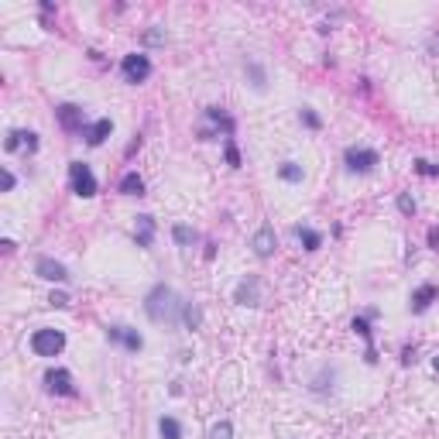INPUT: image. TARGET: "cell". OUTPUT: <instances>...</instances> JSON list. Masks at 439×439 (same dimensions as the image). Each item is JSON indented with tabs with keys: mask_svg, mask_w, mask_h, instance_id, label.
Segmentation results:
<instances>
[{
	"mask_svg": "<svg viewBox=\"0 0 439 439\" xmlns=\"http://www.w3.org/2000/svg\"><path fill=\"white\" fill-rule=\"evenodd\" d=\"M110 134H113V120H110V117H100V120H93L89 128L82 130V141H86L89 148H100Z\"/></svg>",
	"mask_w": 439,
	"mask_h": 439,
	"instance_id": "16",
	"label": "cell"
},
{
	"mask_svg": "<svg viewBox=\"0 0 439 439\" xmlns=\"http://www.w3.org/2000/svg\"><path fill=\"white\" fill-rule=\"evenodd\" d=\"M206 120L213 124V130H199V141H216V137H227L230 141L237 134V120L223 106H206Z\"/></svg>",
	"mask_w": 439,
	"mask_h": 439,
	"instance_id": "5",
	"label": "cell"
},
{
	"mask_svg": "<svg viewBox=\"0 0 439 439\" xmlns=\"http://www.w3.org/2000/svg\"><path fill=\"white\" fill-rule=\"evenodd\" d=\"M419 175H426V179H439V165H433L429 158H415V165H412Z\"/></svg>",
	"mask_w": 439,
	"mask_h": 439,
	"instance_id": "27",
	"label": "cell"
},
{
	"mask_svg": "<svg viewBox=\"0 0 439 439\" xmlns=\"http://www.w3.org/2000/svg\"><path fill=\"white\" fill-rule=\"evenodd\" d=\"M117 192H120V196H137V199H141V196H144V179H141L137 172H124V179L117 182Z\"/></svg>",
	"mask_w": 439,
	"mask_h": 439,
	"instance_id": "18",
	"label": "cell"
},
{
	"mask_svg": "<svg viewBox=\"0 0 439 439\" xmlns=\"http://www.w3.org/2000/svg\"><path fill=\"white\" fill-rule=\"evenodd\" d=\"M106 340L120 343L128 354H141L144 350V336L137 333V330H130V326H106Z\"/></svg>",
	"mask_w": 439,
	"mask_h": 439,
	"instance_id": "11",
	"label": "cell"
},
{
	"mask_svg": "<svg viewBox=\"0 0 439 439\" xmlns=\"http://www.w3.org/2000/svg\"><path fill=\"white\" fill-rule=\"evenodd\" d=\"M45 388L49 395H58V398H76V381L66 367H49L45 371Z\"/></svg>",
	"mask_w": 439,
	"mask_h": 439,
	"instance_id": "8",
	"label": "cell"
},
{
	"mask_svg": "<svg viewBox=\"0 0 439 439\" xmlns=\"http://www.w3.org/2000/svg\"><path fill=\"white\" fill-rule=\"evenodd\" d=\"M402 364H405V367L415 364V347H402Z\"/></svg>",
	"mask_w": 439,
	"mask_h": 439,
	"instance_id": "34",
	"label": "cell"
},
{
	"mask_svg": "<svg viewBox=\"0 0 439 439\" xmlns=\"http://www.w3.org/2000/svg\"><path fill=\"white\" fill-rule=\"evenodd\" d=\"M172 240H175L179 247H192V244L199 240V233L192 230V227H185V223H175V227H172Z\"/></svg>",
	"mask_w": 439,
	"mask_h": 439,
	"instance_id": "24",
	"label": "cell"
},
{
	"mask_svg": "<svg viewBox=\"0 0 439 439\" xmlns=\"http://www.w3.org/2000/svg\"><path fill=\"white\" fill-rule=\"evenodd\" d=\"M278 179L295 185V182L306 179V172H302V165H299V161H282V165H278Z\"/></svg>",
	"mask_w": 439,
	"mask_h": 439,
	"instance_id": "22",
	"label": "cell"
},
{
	"mask_svg": "<svg viewBox=\"0 0 439 439\" xmlns=\"http://www.w3.org/2000/svg\"><path fill=\"white\" fill-rule=\"evenodd\" d=\"M120 76H124V82H130V86L148 82V76H152V58L144 52H128L124 62H120Z\"/></svg>",
	"mask_w": 439,
	"mask_h": 439,
	"instance_id": "6",
	"label": "cell"
},
{
	"mask_svg": "<svg viewBox=\"0 0 439 439\" xmlns=\"http://www.w3.org/2000/svg\"><path fill=\"white\" fill-rule=\"evenodd\" d=\"M292 233H295V240H299L306 251H319V247H323V233L312 230V227H302V223H299V227H292Z\"/></svg>",
	"mask_w": 439,
	"mask_h": 439,
	"instance_id": "19",
	"label": "cell"
},
{
	"mask_svg": "<svg viewBox=\"0 0 439 439\" xmlns=\"http://www.w3.org/2000/svg\"><path fill=\"white\" fill-rule=\"evenodd\" d=\"M398 213L402 216H415V199L409 192H398Z\"/></svg>",
	"mask_w": 439,
	"mask_h": 439,
	"instance_id": "29",
	"label": "cell"
},
{
	"mask_svg": "<svg viewBox=\"0 0 439 439\" xmlns=\"http://www.w3.org/2000/svg\"><path fill=\"white\" fill-rule=\"evenodd\" d=\"M299 120H302V124H306L309 130H319V128H323V117H319V113H316L312 106H302V110H299Z\"/></svg>",
	"mask_w": 439,
	"mask_h": 439,
	"instance_id": "26",
	"label": "cell"
},
{
	"mask_svg": "<svg viewBox=\"0 0 439 439\" xmlns=\"http://www.w3.org/2000/svg\"><path fill=\"white\" fill-rule=\"evenodd\" d=\"M251 247H254V254H258L261 261H268L271 254H275V247H278V237H275V227H261L254 237H251Z\"/></svg>",
	"mask_w": 439,
	"mask_h": 439,
	"instance_id": "14",
	"label": "cell"
},
{
	"mask_svg": "<svg viewBox=\"0 0 439 439\" xmlns=\"http://www.w3.org/2000/svg\"><path fill=\"white\" fill-rule=\"evenodd\" d=\"M31 350L38 357H58L66 350V333L62 330H52V326H42L31 333Z\"/></svg>",
	"mask_w": 439,
	"mask_h": 439,
	"instance_id": "4",
	"label": "cell"
},
{
	"mask_svg": "<svg viewBox=\"0 0 439 439\" xmlns=\"http://www.w3.org/2000/svg\"><path fill=\"white\" fill-rule=\"evenodd\" d=\"M137 148H141V134H134V141L128 144V158H134V152H137Z\"/></svg>",
	"mask_w": 439,
	"mask_h": 439,
	"instance_id": "35",
	"label": "cell"
},
{
	"mask_svg": "<svg viewBox=\"0 0 439 439\" xmlns=\"http://www.w3.org/2000/svg\"><path fill=\"white\" fill-rule=\"evenodd\" d=\"M343 165H347V172H350V175H371V172L381 165V155H378L374 148L350 144V148L343 152Z\"/></svg>",
	"mask_w": 439,
	"mask_h": 439,
	"instance_id": "3",
	"label": "cell"
},
{
	"mask_svg": "<svg viewBox=\"0 0 439 439\" xmlns=\"http://www.w3.org/2000/svg\"><path fill=\"white\" fill-rule=\"evenodd\" d=\"M209 439H233V422H230V419H220V422H213Z\"/></svg>",
	"mask_w": 439,
	"mask_h": 439,
	"instance_id": "25",
	"label": "cell"
},
{
	"mask_svg": "<svg viewBox=\"0 0 439 439\" xmlns=\"http://www.w3.org/2000/svg\"><path fill=\"white\" fill-rule=\"evenodd\" d=\"M426 240H429V251H439V227H429Z\"/></svg>",
	"mask_w": 439,
	"mask_h": 439,
	"instance_id": "33",
	"label": "cell"
},
{
	"mask_svg": "<svg viewBox=\"0 0 439 439\" xmlns=\"http://www.w3.org/2000/svg\"><path fill=\"white\" fill-rule=\"evenodd\" d=\"M374 316H378V312L371 309L367 316H354V323H350V330L361 336L364 343H367V347H364V361H367V364H378V347H374V326H371V319H374Z\"/></svg>",
	"mask_w": 439,
	"mask_h": 439,
	"instance_id": "7",
	"label": "cell"
},
{
	"mask_svg": "<svg viewBox=\"0 0 439 439\" xmlns=\"http://www.w3.org/2000/svg\"><path fill=\"white\" fill-rule=\"evenodd\" d=\"M158 436L161 439H182V422L175 415H161V419H158Z\"/></svg>",
	"mask_w": 439,
	"mask_h": 439,
	"instance_id": "20",
	"label": "cell"
},
{
	"mask_svg": "<svg viewBox=\"0 0 439 439\" xmlns=\"http://www.w3.org/2000/svg\"><path fill=\"white\" fill-rule=\"evenodd\" d=\"M55 117H58V124L69 130V134H79V137H82V130L89 128L82 106H76V104H58L55 106Z\"/></svg>",
	"mask_w": 439,
	"mask_h": 439,
	"instance_id": "9",
	"label": "cell"
},
{
	"mask_svg": "<svg viewBox=\"0 0 439 439\" xmlns=\"http://www.w3.org/2000/svg\"><path fill=\"white\" fill-rule=\"evenodd\" d=\"M439 299V288L433 282H426V285H419L412 292V302H409V309L415 312V316H422V312H429V306Z\"/></svg>",
	"mask_w": 439,
	"mask_h": 439,
	"instance_id": "15",
	"label": "cell"
},
{
	"mask_svg": "<svg viewBox=\"0 0 439 439\" xmlns=\"http://www.w3.org/2000/svg\"><path fill=\"white\" fill-rule=\"evenodd\" d=\"M182 323H185V330H199L203 326V309L196 302H185L182 306Z\"/></svg>",
	"mask_w": 439,
	"mask_h": 439,
	"instance_id": "21",
	"label": "cell"
},
{
	"mask_svg": "<svg viewBox=\"0 0 439 439\" xmlns=\"http://www.w3.org/2000/svg\"><path fill=\"white\" fill-rule=\"evenodd\" d=\"M223 158H227V165L230 168H240V152H237V141H223Z\"/></svg>",
	"mask_w": 439,
	"mask_h": 439,
	"instance_id": "28",
	"label": "cell"
},
{
	"mask_svg": "<svg viewBox=\"0 0 439 439\" xmlns=\"http://www.w3.org/2000/svg\"><path fill=\"white\" fill-rule=\"evenodd\" d=\"M244 73L251 76V86H254L258 93L268 89V76H264V66H261V62H247V66H244Z\"/></svg>",
	"mask_w": 439,
	"mask_h": 439,
	"instance_id": "23",
	"label": "cell"
},
{
	"mask_svg": "<svg viewBox=\"0 0 439 439\" xmlns=\"http://www.w3.org/2000/svg\"><path fill=\"white\" fill-rule=\"evenodd\" d=\"M35 275H38V278H45V282H55V285H66V282H69V268H66L62 261L45 258V254L35 261Z\"/></svg>",
	"mask_w": 439,
	"mask_h": 439,
	"instance_id": "12",
	"label": "cell"
},
{
	"mask_svg": "<svg viewBox=\"0 0 439 439\" xmlns=\"http://www.w3.org/2000/svg\"><path fill=\"white\" fill-rule=\"evenodd\" d=\"M182 302L179 295H175V288L165 282H158L148 295H144V312H148V319L158 323V326H175L182 323Z\"/></svg>",
	"mask_w": 439,
	"mask_h": 439,
	"instance_id": "1",
	"label": "cell"
},
{
	"mask_svg": "<svg viewBox=\"0 0 439 439\" xmlns=\"http://www.w3.org/2000/svg\"><path fill=\"white\" fill-rule=\"evenodd\" d=\"M14 185H18V175L11 168H4V192H14Z\"/></svg>",
	"mask_w": 439,
	"mask_h": 439,
	"instance_id": "32",
	"label": "cell"
},
{
	"mask_svg": "<svg viewBox=\"0 0 439 439\" xmlns=\"http://www.w3.org/2000/svg\"><path fill=\"white\" fill-rule=\"evenodd\" d=\"M49 306H55V309H69V295H66V292H52V295H49Z\"/></svg>",
	"mask_w": 439,
	"mask_h": 439,
	"instance_id": "31",
	"label": "cell"
},
{
	"mask_svg": "<svg viewBox=\"0 0 439 439\" xmlns=\"http://www.w3.org/2000/svg\"><path fill=\"white\" fill-rule=\"evenodd\" d=\"M69 189L76 192L79 199H93L100 192V182H97L93 168L86 161H69Z\"/></svg>",
	"mask_w": 439,
	"mask_h": 439,
	"instance_id": "2",
	"label": "cell"
},
{
	"mask_svg": "<svg viewBox=\"0 0 439 439\" xmlns=\"http://www.w3.org/2000/svg\"><path fill=\"white\" fill-rule=\"evenodd\" d=\"M433 367H436V374H439V357H433Z\"/></svg>",
	"mask_w": 439,
	"mask_h": 439,
	"instance_id": "36",
	"label": "cell"
},
{
	"mask_svg": "<svg viewBox=\"0 0 439 439\" xmlns=\"http://www.w3.org/2000/svg\"><path fill=\"white\" fill-rule=\"evenodd\" d=\"M137 223H134V240H137V247H152L155 244V216H148V213H141V216H134Z\"/></svg>",
	"mask_w": 439,
	"mask_h": 439,
	"instance_id": "17",
	"label": "cell"
},
{
	"mask_svg": "<svg viewBox=\"0 0 439 439\" xmlns=\"http://www.w3.org/2000/svg\"><path fill=\"white\" fill-rule=\"evenodd\" d=\"M233 302H237V306H251V309H258L261 306V278L258 275H247V278L237 282V288H233Z\"/></svg>",
	"mask_w": 439,
	"mask_h": 439,
	"instance_id": "10",
	"label": "cell"
},
{
	"mask_svg": "<svg viewBox=\"0 0 439 439\" xmlns=\"http://www.w3.org/2000/svg\"><path fill=\"white\" fill-rule=\"evenodd\" d=\"M144 45H165V31H161V27H148V31H144Z\"/></svg>",
	"mask_w": 439,
	"mask_h": 439,
	"instance_id": "30",
	"label": "cell"
},
{
	"mask_svg": "<svg viewBox=\"0 0 439 439\" xmlns=\"http://www.w3.org/2000/svg\"><path fill=\"white\" fill-rule=\"evenodd\" d=\"M25 148L27 155H35L38 152V134L35 130H21V128H14V130H7V141H4V152H21Z\"/></svg>",
	"mask_w": 439,
	"mask_h": 439,
	"instance_id": "13",
	"label": "cell"
}]
</instances>
